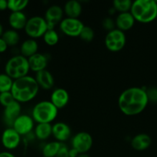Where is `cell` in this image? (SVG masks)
I'll use <instances>...</instances> for the list:
<instances>
[{
	"label": "cell",
	"instance_id": "obj_23",
	"mask_svg": "<svg viewBox=\"0 0 157 157\" xmlns=\"http://www.w3.org/2000/svg\"><path fill=\"white\" fill-rule=\"evenodd\" d=\"M52 125L51 124H37L34 128L35 137L39 140H46L52 136Z\"/></svg>",
	"mask_w": 157,
	"mask_h": 157
},
{
	"label": "cell",
	"instance_id": "obj_17",
	"mask_svg": "<svg viewBox=\"0 0 157 157\" xmlns=\"http://www.w3.org/2000/svg\"><path fill=\"white\" fill-rule=\"evenodd\" d=\"M135 21V18H133L130 12L119 13L115 20V29L125 32L133 27Z\"/></svg>",
	"mask_w": 157,
	"mask_h": 157
},
{
	"label": "cell",
	"instance_id": "obj_39",
	"mask_svg": "<svg viewBox=\"0 0 157 157\" xmlns=\"http://www.w3.org/2000/svg\"><path fill=\"white\" fill-rule=\"evenodd\" d=\"M3 32H4V30H3V26H2V25L0 23V38L2 36Z\"/></svg>",
	"mask_w": 157,
	"mask_h": 157
},
{
	"label": "cell",
	"instance_id": "obj_2",
	"mask_svg": "<svg viewBox=\"0 0 157 157\" xmlns=\"http://www.w3.org/2000/svg\"><path fill=\"white\" fill-rule=\"evenodd\" d=\"M38 90L39 87L35 78L27 75L14 80L11 93L15 101L21 104L32 101L38 94Z\"/></svg>",
	"mask_w": 157,
	"mask_h": 157
},
{
	"label": "cell",
	"instance_id": "obj_3",
	"mask_svg": "<svg viewBox=\"0 0 157 157\" xmlns=\"http://www.w3.org/2000/svg\"><path fill=\"white\" fill-rule=\"evenodd\" d=\"M135 21L149 23L157 18V2L154 0H135L130 9Z\"/></svg>",
	"mask_w": 157,
	"mask_h": 157
},
{
	"label": "cell",
	"instance_id": "obj_37",
	"mask_svg": "<svg viewBox=\"0 0 157 157\" xmlns=\"http://www.w3.org/2000/svg\"><path fill=\"white\" fill-rule=\"evenodd\" d=\"M0 157H16L9 151H3L0 153Z\"/></svg>",
	"mask_w": 157,
	"mask_h": 157
},
{
	"label": "cell",
	"instance_id": "obj_6",
	"mask_svg": "<svg viewBox=\"0 0 157 157\" xmlns=\"http://www.w3.org/2000/svg\"><path fill=\"white\" fill-rule=\"evenodd\" d=\"M48 29L47 22L44 17L36 15L31 17L27 20L24 30L29 38L36 39L42 37Z\"/></svg>",
	"mask_w": 157,
	"mask_h": 157
},
{
	"label": "cell",
	"instance_id": "obj_33",
	"mask_svg": "<svg viewBox=\"0 0 157 157\" xmlns=\"http://www.w3.org/2000/svg\"><path fill=\"white\" fill-rule=\"evenodd\" d=\"M146 94H147L148 100L149 101H152L153 103L157 102V88L156 87H151L146 90Z\"/></svg>",
	"mask_w": 157,
	"mask_h": 157
},
{
	"label": "cell",
	"instance_id": "obj_34",
	"mask_svg": "<svg viewBox=\"0 0 157 157\" xmlns=\"http://www.w3.org/2000/svg\"><path fill=\"white\" fill-rule=\"evenodd\" d=\"M69 149L67 148V147L64 144H62L61 147H60L59 150H58L55 157H69Z\"/></svg>",
	"mask_w": 157,
	"mask_h": 157
},
{
	"label": "cell",
	"instance_id": "obj_10",
	"mask_svg": "<svg viewBox=\"0 0 157 157\" xmlns=\"http://www.w3.org/2000/svg\"><path fill=\"white\" fill-rule=\"evenodd\" d=\"M12 127L21 136H26L32 133L35 128V121L32 116L21 114L15 119Z\"/></svg>",
	"mask_w": 157,
	"mask_h": 157
},
{
	"label": "cell",
	"instance_id": "obj_35",
	"mask_svg": "<svg viewBox=\"0 0 157 157\" xmlns=\"http://www.w3.org/2000/svg\"><path fill=\"white\" fill-rule=\"evenodd\" d=\"M8 47H9L8 44H6V41H5L4 40H3V38L1 37V38H0V53H3V52H6V51L7 50Z\"/></svg>",
	"mask_w": 157,
	"mask_h": 157
},
{
	"label": "cell",
	"instance_id": "obj_14",
	"mask_svg": "<svg viewBox=\"0 0 157 157\" xmlns=\"http://www.w3.org/2000/svg\"><path fill=\"white\" fill-rule=\"evenodd\" d=\"M21 104L17 101H14L7 107H4L3 110V119L9 127H12L14 121L19 115H21Z\"/></svg>",
	"mask_w": 157,
	"mask_h": 157
},
{
	"label": "cell",
	"instance_id": "obj_41",
	"mask_svg": "<svg viewBox=\"0 0 157 157\" xmlns=\"http://www.w3.org/2000/svg\"><path fill=\"white\" fill-rule=\"evenodd\" d=\"M156 19H157V18H156Z\"/></svg>",
	"mask_w": 157,
	"mask_h": 157
},
{
	"label": "cell",
	"instance_id": "obj_7",
	"mask_svg": "<svg viewBox=\"0 0 157 157\" xmlns=\"http://www.w3.org/2000/svg\"><path fill=\"white\" fill-rule=\"evenodd\" d=\"M126 37L125 32L115 29L107 32L105 37V45L112 52H118L123 50L126 45Z\"/></svg>",
	"mask_w": 157,
	"mask_h": 157
},
{
	"label": "cell",
	"instance_id": "obj_1",
	"mask_svg": "<svg viewBox=\"0 0 157 157\" xmlns=\"http://www.w3.org/2000/svg\"><path fill=\"white\" fill-rule=\"evenodd\" d=\"M149 100L146 90L139 87L126 89L118 98L119 108L126 116L139 114L146 109Z\"/></svg>",
	"mask_w": 157,
	"mask_h": 157
},
{
	"label": "cell",
	"instance_id": "obj_12",
	"mask_svg": "<svg viewBox=\"0 0 157 157\" xmlns=\"http://www.w3.org/2000/svg\"><path fill=\"white\" fill-rule=\"evenodd\" d=\"M63 9L58 5H52L48 8L45 13L44 18L47 22L49 29H53L56 25L61 22L63 19Z\"/></svg>",
	"mask_w": 157,
	"mask_h": 157
},
{
	"label": "cell",
	"instance_id": "obj_29",
	"mask_svg": "<svg viewBox=\"0 0 157 157\" xmlns=\"http://www.w3.org/2000/svg\"><path fill=\"white\" fill-rule=\"evenodd\" d=\"M14 80L6 73L0 74V93L11 91Z\"/></svg>",
	"mask_w": 157,
	"mask_h": 157
},
{
	"label": "cell",
	"instance_id": "obj_21",
	"mask_svg": "<svg viewBox=\"0 0 157 157\" xmlns=\"http://www.w3.org/2000/svg\"><path fill=\"white\" fill-rule=\"evenodd\" d=\"M83 11L81 3L76 0H70L66 2L63 7V12L67 18H78Z\"/></svg>",
	"mask_w": 157,
	"mask_h": 157
},
{
	"label": "cell",
	"instance_id": "obj_36",
	"mask_svg": "<svg viewBox=\"0 0 157 157\" xmlns=\"http://www.w3.org/2000/svg\"><path fill=\"white\" fill-rule=\"evenodd\" d=\"M8 9V1L0 0V11H4Z\"/></svg>",
	"mask_w": 157,
	"mask_h": 157
},
{
	"label": "cell",
	"instance_id": "obj_4",
	"mask_svg": "<svg viewBox=\"0 0 157 157\" xmlns=\"http://www.w3.org/2000/svg\"><path fill=\"white\" fill-rule=\"evenodd\" d=\"M58 115V109L50 101H42L34 106L32 117L36 124H51Z\"/></svg>",
	"mask_w": 157,
	"mask_h": 157
},
{
	"label": "cell",
	"instance_id": "obj_26",
	"mask_svg": "<svg viewBox=\"0 0 157 157\" xmlns=\"http://www.w3.org/2000/svg\"><path fill=\"white\" fill-rule=\"evenodd\" d=\"M43 41L47 45L54 46L59 41L58 34L55 29H48L42 36Z\"/></svg>",
	"mask_w": 157,
	"mask_h": 157
},
{
	"label": "cell",
	"instance_id": "obj_11",
	"mask_svg": "<svg viewBox=\"0 0 157 157\" xmlns=\"http://www.w3.org/2000/svg\"><path fill=\"white\" fill-rule=\"evenodd\" d=\"M1 143L6 150H15L21 143V136L12 127H7L2 133Z\"/></svg>",
	"mask_w": 157,
	"mask_h": 157
},
{
	"label": "cell",
	"instance_id": "obj_15",
	"mask_svg": "<svg viewBox=\"0 0 157 157\" xmlns=\"http://www.w3.org/2000/svg\"><path fill=\"white\" fill-rule=\"evenodd\" d=\"M69 101V94L64 88H56L52 92L50 102L57 109H62L66 107Z\"/></svg>",
	"mask_w": 157,
	"mask_h": 157
},
{
	"label": "cell",
	"instance_id": "obj_8",
	"mask_svg": "<svg viewBox=\"0 0 157 157\" xmlns=\"http://www.w3.org/2000/svg\"><path fill=\"white\" fill-rule=\"evenodd\" d=\"M72 148L75 149L79 154L86 153L92 147L93 140L90 133L79 132L73 136L72 139Z\"/></svg>",
	"mask_w": 157,
	"mask_h": 157
},
{
	"label": "cell",
	"instance_id": "obj_20",
	"mask_svg": "<svg viewBox=\"0 0 157 157\" xmlns=\"http://www.w3.org/2000/svg\"><path fill=\"white\" fill-rule=\"evenodd\" d=\"M152 139L146 133H139L135 135L131 140V147L137 151H143L149 147Z\"/></svg>",
	"mask_w": 157,
	"mask_h": 157
},
{
	"label": "cell",
	"instance_id": "obj_31",
	"mask_svg": "<svg viewBox=\"0 0 157 157\" xmlns=\"http://www.w3.org/2000/svg\"><path fill=\"white\" fill-rule=\"evenodd\" d=\"M14 101H15V99H14L11 91L0 93V104L2 107H7Z\"/></svg>",
	"mask_w": 157,
	"mask_h": 157
},
{
	"label": "cell",
	"instance_id": "obj_30",
	"mask_svg": "<svg viewBox=\"0 0 157 157\" xmlns=\"http://www.w3.org/2000/svg\"><path fill=\"white\" fill-rule=\"evenodd\" d=\"M78 37L83 41H86V42H90L93 40L94 37H95V33H94V31L92 28L85 25L83 29H82Z\"/></svg>",
	"mask_w": 157,
	"mask_h": 157
},
{
	"label": "cell",
	"instance_id": "obj_27",
	"mask_svg": "<svg viewBox=\"0 0 157 157\" xmlns=\"http://www.w3.org/2000/svg\"><path fill=\"white\" fill-rule=\"evenodd\" d=\"M132 2L130 0H114L112 2V8L114 10L119 13L130 12Z\"/></svg>",
	"mask_w": 157,
	"mask_h": 157
},
{
	"label": "cell",
	"instance_id": "obj_24",
	"mask_svg": "<svg viewBox=\"0 0 157 157\" xmlns=\"http://www.w3.org/2000/svg\"><path fill=\"white\" fill-rule=\"evenodd\" d=\"M62 144L58 141H52L46 144L42 150L44 157H55L58 153Z\"/></svg>",
	"mask_w": 157,
	"mask_h": 157
},
{
	"label": "cell",
	"instance_id": "obj_32",
	"mask_svg": "<svg viewBox=\"0 0 157 157\" xmlns=\"http://www.w3.org/2000/svg\"><path fill=\"white\" fill-rule=\"evenodd\" d=\"M103 29L108 31V32L114 30L115 29V20H113L110 17H106L103 21Z\"/></svg>",
	"mask_w": 157,
	"mask_h": 157
},
{
	"label": "cell",
	"instance_id": "obj_25",
	"mask_svg": "<svg viewBox=\"0 0 157 157\" xmlns=\"http://www.w3.org/2000/svg\"><path fill=\"white\" fill-rule=\"evenodd\" d=\"M2 38L3 40L6 41V44H8V46H11V47L16 45V44L19 42L20 40L18 32L12 29L4 31Z\"/></svg>",
	"mask_w": 157,
	"mask_h": 157
},
{
	"label": "cell",
	"instance_id": "obj_22",
	"mask_svg": "<svg viewBox=\"0 0 157 157\" xmlns=\"http://www.w3.org/2000/svg\"><path fill=\"white\" fill-rule=\"evenodd\" d=\"M38 45L35 39L29 38L23 41L20 46V55L26 58H30L35 54L38 53Z\"/></svg>",
	"mask_w": 157,
	"mask_h": 157
},
{
	"label": "cell",
	"instance_id": "obj_18",
	"mask_svg": "<svg viewBox=\"0 0 157 157\" xmlns=\"http://www.w3.org/2000/svg\"><path fill=\"white\" fill-rule=\"evenodd\" d=\"M35 79L39 88L41 87L44 90H50L53 87L54 84H55L53 75L46 69L39 72H37L35 74Z\"/></svg>",
	"mask_w": 157,
	"mask_h": 157
},
{
	"label": "cell",
	"instance_id": "obj_40",
	"mask_svg": "<svg viewBox=\"0 0 157 157\" xmlns=\"http://www.w3.org/2000/svg\"><path fill=\"white\" fill-rule=\"evenodd\" d=\"M78 157H90L87 153H82V154H79Z\"/></svg>",
	"mask_w": 157,
	"mask_h": 157
},
{
	"label": "cell",
	"instance_id": "obj_38",
	"mask_svg": "<svg viewBox=\"0 0 157 157\" xmlns=\"http://www.w3.org/2000/svg\"><path fill=\"white\" fill-rule=\"evenodd\" d=\"M69 157H78V155H79V153H78L75 149L72 148L69 150Z\"/></svg>",
	"mask_w": 157,
	"mask_h": 157
},
{
	"label": "cell",
	"instance_id": "obj_28",
	"mask_svg": "<svg viewBox=\"0 0 157 157\" xmlns=\"http://www.w3.org/2000/svg\"><path fill=\"white\" fill-rule=\"evenodd\" d=\"M29 4L27 0H9L8 1V9L11 12H22Z\"/></svg>",
	"mask_w": 157,
	"mask_h": 157
},
{
	"label": "cell",
	"instance_id": "obj_16",
	"mask_svg": "<svg viewBox=\"0 0 157 157\" xmlns=\"http://www.w3.org/2000/svg\"><path fill=\"white\" fill-rule=\"evenodd\" d=\"M28 62H29V69L37 73L41 71L46 70L48 66L49 60L46 55L38 52L28 58Z\"/></svg>",
	"mask_w": 157,
	"mask_h": 157
},
{
	"label": "cell",
	"instance_id": "obj_9",
	"mask_svg": "<svg viewBox=\"0 0 157 157\" xmlns=\"http://www.w3.org/2000/svg\"><path fill=\"white\" fill-rule=\"evenodd\" d=\"M85 25L78 18H65L59 23L60 30L63 34L70 37H78Z\"/></svg>",
	"mask_w": 157,
	"mask_h": 157
},
{
	"label": "cell",
	"instance_id": "obj_19",
	"mask_svg": "<svg viewBox=\"0 0 157 157\" xmlns=\"http://www.w3.org/2000/svg\"><path fill=\"white\" fill-rule=\"evenodd\" d=\"M27 17L23 12H11L9 16V24L12 29L13 30H22L25 29L26 22H27Z\"/></svg>",
	"mask_w": 157,
	"mask_h": 157
},
{
	"label": "cell",
	"instance_id": "obj_13",
	"mask_svg": "<svg viewBox=\"0 0 157 157\" xmlns=\"http://www.w3.org/2000/svg\"><path fill=\"white\" fill-rule=\"evenodd\" d=\"M70 127L64 122H57L52 125V135L55 139V141L63 144L69 139L71 136Z\"/></svg>",
	"mask_w": 157,
	"mask_h": 157
},
{
	"label": "cell",
	"instance_id": "obj_5",
	"mask_svg": "<svg viewBox=\"0 0 157 157\" xmlns=\"http://www.w3.org/2000/svg\"><path fill=\"white\" fill-rule=\"evenodd\" d=\"M29 71L28 58L21 55L12 56L8 60L5 65V73L13 80L27 76Z\"/></svg>",
	"mask_w": 157,
	"mask_h": 157
}]
</instances>
